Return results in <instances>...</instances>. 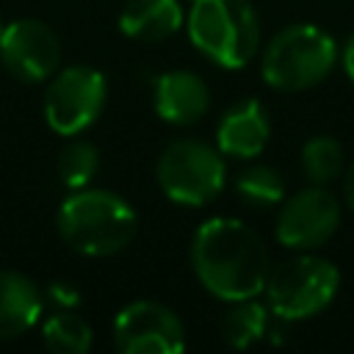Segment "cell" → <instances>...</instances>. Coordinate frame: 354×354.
I'll return each mask as SVG.
<instances>
[{
	"instance_id": "5b68a950",
	"label": "cell",
	"mask_w": 354,
	"mask_h": 354,
	"mask_svg": "<svg viewBox=\"0 0 354 354\" xmlns=\"http://www.w3.org/2000/svg\"><path fill=\"white\" fill-rule=\"evenodd\" d=\"M340 274L332 260L318 254H296L268 271L266 299L279 321H301L318 315L337 293Z\"/></svg>"
},
{
	"instance_id": "6da1fadb",
	"label": "cell",
	"mask_w": 354,
	"mask_h": 354,
	"mask_svg": "<svg viewBox=\"0 0 354 354\" xmlns=\"http://www.w3.org/2000/svg\"><path fill=\"white\" fill-rule=\"evenodd\" d=\"M191 268L207 293L232 304L260 296L271 271L263 238L232 216H216L196 227Z\"/></svg>"
},
{
	"instance_id": "3957f363",
	"label": "cell",
	"mask_w": 354,
	"mask_h": 354,
	"mask_svg": "<svg viewBox=\"0 0 354 354\" xmlns=\"http://www.w3.org/2000/svg\"><path fill=\"white\" fill-rule=\"evenodd\" d=\"M185 28L191 44L224 69H243L260 50V19L249 0H194Z\"/></svg>"
},
{
	"instance_id": "7402d4cb",
	"label": "cell",
	"mask_w": 354,
	"mask_h": 354,
	"mask_svg": "<svg viewBox=\"0 0 354 354\" xmlns=\"http://www.w3.org/2000/svg\"><path fill=\"white\" fill-rule=\"evenodd\" d=\"M343 194H346L348 207L354 210V163L346 169V177H343Z\"/></svg>"
},
{
	"instance_id": "ac0fdd59",
	"label": "cell",
	"mask_w": 354,
	"mask_h": 354,
	"mask_svg": "<svg viewBox=\"0 0 354 354\" xmlns=\"http://www.w3.org/2000/svg\"><path fill=\"white\" fill-rule=\"evenodd\" d=\"M238 196L252 207H274L285 199V180L274 166H249L235 177Z\"/></svg>"
},
{
	"instance_id": "5bb4252c",
	"label": "cell",
	"mask_w": 354,
	"mask_h": 354,
	"mask_svg": "<svg viewBox=\"0 0 354 354\" xmlns=\"http://www.w3.org/2000/svg\"><path fill=\"white\" fill-rule=\"evenodd\" d=\"M185 25L180 0H130L119 14V28L136 41H163Z\"/></svg>"
},
{
	"instance_id": "ffe728a7",
	"label": "cell",
	"mask_w": 354,
	"mask_h": 354,
	"mask_svg": "<svg viewBox=\"0 0 354 354\" xmlns=\"http://www.w3.org/2000/svg\"><path fill=\"white\" fill-rule=\"evenodd\" d=\"M47 299L58 307V310H75L80 304V290L69 282H53L47 288Z\"/></svg>"
},
{
	"instance_id": "44dd1931",
	"label": "cell",
	"mask_w": 354,
	"mask_h": 354,
	"mask_svg": "<svg viewBox=\"0 0 354 354\" xmlns=\"http://www.w3.org/2000/svg\"><path fill=\"white\" fill-rule=\"evenodd\" d=\"M343 69H346V75H348V80H354V36L346 41V47H343Z\"/></svg>"
},
{
	"instance_id": "8992f818",
	"label": "cell",
	"mask_w": 354,
	"mask_h": 354,
	"mask_svg": "<svg viewBox=\"0 0 354 354\" xmlns=\"http://www.w3.org/2000/svg\"><path fill=\"white\" fill-rule=\"evenodd\" d=\"M224 177L221 149L199 138H174L158 158V185L174 205L202 207L213 202L224 188Z\"/></svg>"
},
{
	"instance_id": "2e32d148",
	"label": "cell",
	"mask_w": 354,
	"mask_h": 354,
	"mask_svg": "<svg viewBox=\"0 0 354 354\" xmlns=\"http://www.w3.org/2000/svg\"><path fill=\"white\" fill-rule=\"evenodd\" d=\"M41 340L53 354H86L91 348V326L75 310H55L41 326Z\"/></svg>"
},
{
	"instance_id": "603a6c76",
	"label": "cell",
	"mask_w": 354,
	"mask_h": 354,
	"mask_svg": "<svg viewBox=\"0 0 354 354\" xmlns=\"http://www.w3.org/2000/svg\"><path fill=\"white\" fill-rule=\"evenodd\" d=\"M3 28H6V25H3V22H0V33H3Z\"/></svg>"
},
{
	"instance_id": "52a82bcc",
	"label": "cell",
	"mask_w": 354,
	"mask_h": 354,
	"mask_svg": "<svg viewBox=\"0 0 354 354\" xmlns=\"http://www.w3.org/2000/svg\"><path fill=\"white\" fill-rule=\"evenodd\" d=\"M105 77L91 66H66L50 77L44 91V119L58 136H77L97 122L105 108Z\"/></svg>"
},
{
	"instance_id": "9a60e30c",
	"label": "cell",
	"mask_w": 354,
	"mask_h": 354,
	"mask_svg": "<svg viewBox=\"0 0 354 354\" xmlns=\"http://www.w3.org/2000/svg\"><path fill=\"white\" fill-rule=\"evenodd\" d=\"M268 326H271L268 307L260 304L254 296V299L235 301V307L221 321V337L232 348H249L268 335Z\"/></svg>"
},
{
	"instance_id": "7c38bea8",
	"label": "cell",
	"mask_w": 354,
	"mask_h": 354,
	"mask_svg": "<svg viewBox=\"0 0 354 354\" xmlns=\"http://www.w3.org/2000/svg\"><path fill=\"white\" fill-rule=\"evenodd\" d=\"M271 136V122L257 100H241L230 105L216 130V147L230 158H257Z\"/></svg>"
},
{
	"instance_id": "277c9868",
	"label": "cell",
	"mask_w": 354,
	"mask_h": 354,
	"mask_svg": "<svg viewBox=\"0 0 354 354\" xmlns=\"http://www.w3.org/2000/svg\"><path fill=\"white\" fill-rule=\"evenodd\" d=\"M337 61L335 39L310 22H296L271 36L263 50V80L277 91H304L321 83Z\"/></svg>"
},
{
	"instance_id": "cb8c5ba5",
	"label": "cell",
	"mask_w": 354,
	"mask_h": 354,
	"mask_svg": "<svg viewBox=\"0 0 354 354\" xmlns=\"http://www.w3.org/2000/svg\"><path fill=\"white\" fill-rule=\"evenodd\" d=\"M191 3H194V0H191Z\"/></svg>"
},
{
	"instance_id": "ba28073f",
	"label": "cell",
	"mask_w": 354,
	"mask_h": 354,
	"mask_svg": "<svg viewBox=\"0 0 354 354\" xmlns=\"http://www.w3.org/2000/svg\"><path fill=\"white\" fill-rule=\"evenodd\" d=\"M113 343L122 354H180L185 348V329L166 304L138 299L113 318Z\"/></svg>"
},
{
	"instance_id": "4fadbf2b",
	"label": "cell",
	"mask_w": 354,
	"mask_h": 354,
	"mask_svg": "<svg viewBox=\"0 0 354 354\" xmlns=\"http://www.w3.org/2000/svg\"><path fill=\"white\" fill-rule=\"evenodd\" d=\"M41 310L44 296L30 277L19 271H0V340H11L33 329Z\"/></svg>"
},
{
	"instance_id": "9c48e42d",
	"label": "cell",
	"mask_w": 354,
	"mask_h": 354,
	"mask_svg": "<svg viewBox=\"0 0 354 354\" xmlns=\"http://www.w3.org/2000/svg\"><path fill=\"white\" fill-rule=\"evenodd\" d=\"M340 224V202L326 185H310L282 202L277 216V241L288 249L310 252L326 243Z\"/></svg>"
},
{
	"instance_id": "8fae6325",
	"label": "cell",
	"mask_w": 354,
	"mask_h": 354,
	"mask_svg": "<svg viewBox=\"0 0 354 354\" xmlns=\"http://www.w3.org/2000/svg\"><path fill=\"white\" fill-rule=\"evenodd\" d=\"M155 113L177 127H188L199 122L210 108L207 83L191 69H171L155 77L152 83Z\"/></svg>"
},
{
	"instance_id": "30bf717a",
	"label": "cell",
	"mask_w": 354,
	"mask_h": 354,
	"mask_svg": "<svg viewBox=\"0 0 354 354\" xmlns=\"http://www.w3.org/2000/svg\"><path fill=\"white\" fill-rule=\"evenodd\" d=\"M0 64L22 83H41L58 72L61 41L41 19H17L0 33Z\"/></svg>"
},
{
	"instance_id": "d6986e66",
	"label": "cell",
	"mask_w": 354,
	"mask_h": 354,
	"mask_svg": "<svg viewBox=\"0 0 354 354\" xmlns=\"http://www.w3.org/2000/svg\"><path fill=\"white\" fill-rule=\"evenodd\" d=\"M97 169H100V152H97V147L88 144V141L75 138V141H69V144L61 149V155H58V177H61V183H64L66 188H72V191L88 188V183L94 180Z\"/></svg>"
},
{
	"instance_id": "e0dca14e",
	"label": "cell",
	"mask_w": 354,
	"mask_h": 354,
	"mask_svg": "<svg viewBox=\"0 0 354 354\" xmlns=\"http://www.w3.org/2000/svg\"><path fill=\"white\" fill-rule=\"evenodd\" d=\"M301 171L313 185H329L343 171V147L329 136H313L301 147Z\"/></svg>"
},
{
	"instance_id": "7a4b0ae2",
	"label": "cell",
	"mask_w": 354,
	"mask_h": 354,
	"mask_svg": "<svg viewBox=\"0 0 354 354\" xmlns=\"http://www.w3.org/2000/svg\"><path fill=\"white\" fill-rule=\"evenodd\" d=\"M55 227L69 249L86 257H108L136 238L138 216L127 199L113 191L77 188L61 202Z\"/></svg>"
}]
</instances>
